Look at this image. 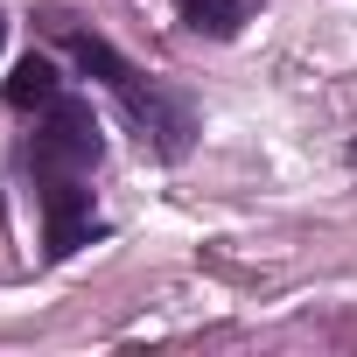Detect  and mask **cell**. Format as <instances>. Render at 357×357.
<instances>
[{"mask_svg": "<svg viewBox=\"0 0 357 357\" xmlns=\"http://www.w3.org/2000/svg\"><path fill=\"white\" fill-rule=\"evenodd\" d=\"M0 50H8V15H0Z\"/></svg>", "mask_w": 357, "mask_h": 357, "instance_id": "8992f818", "label": "cell"}, {"mask_svg": "<svg viewBox=\"0 0 357 357\" xmlns=\"http://www.w3.org/2000/svg\"><path fill=\"white\" fill-rule=\"evenodd\" d=\"M50 29L63 36V50L77 56V70L84 77H98L119 105H126V119H133V133H140V147H154L161 161H183L190 154V133H197V119H190V105L175 98V91H161L154 77H140L105 36H91V29H70L63 15H50Z\"/></svg>", "mask_w": 357, "mask_h": 357, "instance_id": "6da1fadb", "label": "cell"}, {"mask_svg": "<svg viewBox=\"0 0 357 357\" xmlns=\"http://www.w3.org/2000/svg\"><path fill=\"white\" fill-rule=\"evenodd\" d=\"M175 15H183V29H197V36L225 43V36H238V29H245V0H175Z\"/></svg>", "mask_w": 357, "mask_h": 357, "instance_id": "5b68a950", "label": "cell"}, {"mask_svg": "<svg viewBox=\"0 0 357 357\" xmlns=\"http://www.w3.org/2000/svg\"><path fill=\"white\" fill-rule=\"evenodd\" d=\"M36 204H43V252L50 259H70L98 218H91V175H70V183H36Z\"/></svg>", "mask_w": 357, "mask_h": 357, "instance_id": "3957f363", "label": "cell"}, {"mask_svg": "<svg viewBox=\"0 0 357 357\" xmlns=\"http://www.w3.org/2000/svg\"><path fill=\"white\" fill-rule=\"evenodd\" d=\"M56 91H63V77H56L50 56H22L15 77H8V105H15V112H43Z\"/></svg>", "mask_w": 357, "mask_h": 357, "instance_id": "277c9868", "label": "cell"}, {"mask_svg": "<svg viewBox=\"0 0 357 357\" xmlns=\"http://www.w3.org/2000/svg\"><path fill=\"white\" fill-rule=\"evenodd\" d=\"M105 154V133H98V112L77 98V91H56L43 112H36V133H29V175L36 183H70V175H91Z\"/></svg>", "mask_w": 357, "mask_h": 357, "instance_id": "7a4b0ae2", "label": "cell"}]
</instances>
